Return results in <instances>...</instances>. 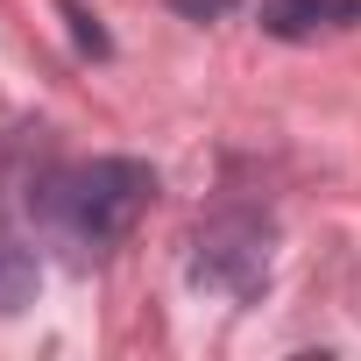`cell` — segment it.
Returning <instances> with one entry per match:
<instances>
[{"instance_id":"3957f363","label":"cell","mask_w":361,"mask_h":361,"mask_svg":"<svg viewBox=\"0 0 361 361\" xmlns=\"http://www.w3.org/2000/svg\"><path fill=\"white\" fill-rule=\"evenodd\" d=\"M255 22L276 43H319V36H340L361 22V0H262Z\"/></svg>"},{"instance_id":"7a4b0ae2","label":"cell","mask_w":361,"mask_h":361,"mask_svg":"<svg viewBox=\"0 0 361 361\" xmlns=\"http://www.w3.org/2000/svg\"><path fill=\"white\" fill-rule=\"evenodd\" d=\"M269 262H276V220L255 213V206H227L213 213L199 234H192V283L213 290V298H262L269 283Z\"/></svg>"},{"instance_id":"6da1fadb","label":"cell","mask_w":361,"mask_h":361,"mask_svg":"<svg viewBox=\"0 0 361 361\" xmlns=\"http://www.w3.org/2000/svg\"><path fill=\"white\" fill-rule=\"evenodd\" d=\"M156 199V170L135 163V156H92V163H71L43 185V213L50 227L71 241V248H121L142 213Z\"/></svg>"},{"instance_id":"277c9868","label":"cell","mask_w":361,"mask_h":361,"mask_svg":"<svg viewBox=\"0 0 361 361\" xmlns=\"http://www.w3.org/2000/svg\"><path fill=\"white\" fill-rule=\"evenodd\" d=\"M36 283H43V262H36V248L0 220V319H15L22 305H36Z\"/></svg>"},{"instance_id":"5b68a950","label":"cell","mask_w":361,"mask_h":361,"mask_svg":"<svg viewBox=\"0 0 361 361\" xmlns=\"http://www.w3.org/2000/svg\"><path fill=\"white\" fill-rule=\"evenodd\" d=\"M64 22H71V36H78V50H92V57H106V50H114V43H106V29H99V22H92L85 8H78V0H64Z\"/></svg>"},{"instance_id":"8992f818","label":"cell","mask_w":361,"mask_h":361,"mask_svg":"<svg viewBox=\"0 0 361 361\" xmlns=\"http://www.w3.org/2000/svg\"><path fill=\"white\" fill-rule=\"evenodd\" d=\"M170 8L185 15V22H220V15H234V8H241V0H170Z\"/></svg>"}]
</instances>
